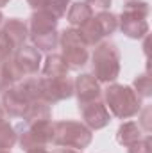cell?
<instances>
[{
    "mask_svg": "<svg viewBox=\"0 0 152 153\" xmlns=\"http://www.w3.org/2000/svg\"><path fill=\"white\" fill-rule=\"evenodd\" d=\"M59 45H61V55L66 61L70 70H79L88 64L90 61V52L88 45L79 36L77 29H65L59 34Z\"/></svg>",
    "mask_w": 152,
    "mask_h": 153,
    "instance_id": "cell-6",
    "label": "cell"
},
{
    "mask_svg": "<svg viewBox=\"0 0 152 153\" xmlns=\"http://www.w3.org/2000/svg\"><path fill=\"white\" fill-rule=\"evenodd\" d=\"M93 76L100 84H113L120 75V52L111 41H100L91 55Z\"/></svg>",
    "mask_w": 152,
    "mask_h": 153,
    "instance_id": "cell-3",
    "label": "cell"
},
{
    "mask_svg": "<svg viewBox=\"0 0 152 153\" xmlns=\"http://www.w3.org/2000/svg\"><path fill=\"white\" fill-rule=\"evenodd\" d=\"M149 4L145 0H127L118 18L120 30L131 39H143L149 34Z\"/></svg>",
    "mask_w": 152,
    "mask_h": 153,
    "instance_id": "cell-4",
    "label": "cell"
},
{
    "mask_svg": "<svg viewBox=\"0 0 152 153\" xmlns=\"http://www.w3.org/2000/svg\"><path fill=\"white\" fill-rule=\"evenodd\" d=\"M93 11L95 9H99V11H108L109 7H111V2L113 0H84Z\"/></svg>",
    "mask_w": 152,
    "mask_h": 153,
    "instance_id": "cell-26",
    "label": "cell"
},
{
    "mask_svg": "<svg viewBox=\"0 0 152 153\" xmlns=\"http://www.w3.org/2000/svg\"><path fill=\"white\" fill-rule=\"evenodd\" d=\"M141 98H149L152 96V80L149 73H143V75H138L134 78V82H132V85H131Z\"/></svg>",
    "mask_w": 152,
    "mask_h": 153,
    "instance_id": "cell-22",
    "label": "cell"
},
{
    "mask_svg": "<svg viewBox=\"0 0 152 153\" xmlns=\"http://www.w3.org/2000/svg\"><path fill=\"white\" fill-rule=\"evenodd\" d=\"M18 134V143L20 148L29 152V150H36V148H47L52 143V135H54V123L48 121H38V123H31V125H22Z\"/></svg>",
    "mask_w": 152,
    "mask_h": 153,
    "instance_id": "cell-7",
    "label": "cell"
},
{
    "mask_svg": "<svg viewBox=\"0 0 152 153\" xmlns=\"http://www.w3.org/2000/svg\"><path fill=\"white\" fill-rule=\"evenodd\" d=\"M70 68L66 64V61L63 59L61 53H50L47 55L45 62H43V68H41V73L43 76H65L68 75Z\"/></svg>",
    "mask_w": 152,
    "mask_h": 153,
    "instance_id": "cell-17",
    "label": "cell"
},
{
    "mask_svg": "<svg viewBox=\"0 0 152 153\" xmlns=\"http://www.w3.org/2000/svg\"><path fill=\"white\" fill-rule=\"evenodd\" d=\"M41 100L47 103H57L74 96V80L65 76H39Z\"/></svg>",
    "mask_w": 152,
    "mask_h": 153,
    "instance_id": "cell-8",
    "label": "cell"
},
{
    "mask_svg": "<svg viewBox=\"0 0 152 153\" xmlns=\"http://www.w3.org/2000/svg\"><path fill=\"white\" fill-rule=\"evenodd\" d=\"M77 32H79V36L82 38V41L88 46H91V45L97 46L102 39L106 38L104 30H102V27H100V23H99V20L95 16H91L86 23H82L81 27H77Z\"/></svg>",
    "mask_w": 152,
    "mask_h": 153,
    "instance_id": "cell-14",
    "label": "cell"
},
{
    "mask_svg": "<svg viewBox=\"0 0 152 153\" xmlns=\"http://www.w3.org/2000/svg\"><path fill=\"white\" fill-rule=\"evenodd\" d=\"M104 103L109 114L118 119H129L140 114L141 111V96L131 87L123 84H109L104 91Z\"/></svg>",
    "mask_w": 152,
    "mask_h": 153,
    "instance_id": "cell-1",
    "label": "cell"
},
{
    "mask_svg": "<svg viewBox=\"0 0 152 153\" xmlns=\"http://www.w3.org/2000/svg\"><path fill=\"white\" fill-rule=\"evenodd\" d=\"M23 117V123L25 125H31V123H38V121H48L52 117V111H50V103L43 102V100H36L32 102L25 114L22 116Z\"/></svg>",
    "mask_w": 152,
    "mask_h": 153,
    "instance_id": "cell-16",
    "label": "cell"
},
{
    "mask_svg": "<svg viewBox=\"0 0 152 153\" xmlns=\"http://www.w3.org/2000/svg\"><path fill=\"white\" fill-rule=\"evenodd\" d=\"M0 153H11L9 150H0Z\"/></svg>",
    "mask_w": 152,
    "mask_h": 153,
    "instance_id": "cell-33",
    "label": "cell"
},
{
    "mask_svg": "<svg viewBox=\"0 0 152 153\" xmlns=\"http://www.w3.org/2000/svg\"><path fill=\"white\" fill-rule=\"evenodd\" d=\"M140 112H141V111H140ZM149 116H150V107H145V109H143V112H141V121L138 123L145 132H150V130H152L150 117H149Z\"/></svg>",
    "mask_w": 152,
    "mask_h": 153,
    "instance_id": "cell-27",
    "label": "cell"
},
{
    "mask_svg": "<svg viewBox=\"0 0 152 153\" xmlns=\"http://www.w3.org/2000/svg\"><path fill=\"white\" fill-rule=\"evenodd\" d=\"M18 143V134L5 119L0 121V150H11Z\"/></svg>",
    "mask_w": 152,
    "mask_h": 153,
    "instance_id": "cell-20",
    "label": "cell"
},
{
    "mask_svg": "<svg viewBox=\"0 0 152 153\" xmlns=\"http://www.w3.org/2000/svg\"><path fill=\"white\" fill-rule=\"evenodd\" d=\"M13 62L23 78L36 75L41 66V52L38 48H34L32 45H22L20 48H16L13 55Z\"/></svg>",
    "mask_w": 152,
    "mask_h": 153,
    "instance_id": "cell-9",
    "label": "cell"
},
{
    "mask_svg": "<svg viewBox=\"0 0 152 153\" xmlns=\"http://www.w3.org/2000/svg\"><path fill=\"white\" fill-rule=\"evenodd\" d=\"M31 103L32 102H29L23 96V93L16 87V84H13L9 89H5L2 93V107L5 111V114L13 116V117H22Z\"/></svg>",
    "mask_w": 152,
    "mask_h": 153,
    "instance_id": "cell-12",
    "label": "cell"
},
{
    "mask_svg": "<svg viewBox=\"0 0 152 153\" xmlns=\"http://www.w3.org/2000/svg\"><path fill=\"white\" fill-rule=\"evenodd\" d=\"M27 2L34 11H47L54 14L57 20L66 14V9L70 5V0H27Z\"/></svg>",
    "mask_w": 152,
    "mask_h": 153,
    "instance_id": "cell-18",
    "label": "cell"
},
{
    "mask_svg": "<svg viewBox=\"0 0 152 153\" xmlns=\"http://www.w3.org/2000/svg\"><path fill=\"white\" fill-rule=\"evenodd\" d=\"M57 18L47 11H34L29 18V38L39 52H52L59 45Z\"/></svg>",
    "mask_w": 152,
    "mask_h": 153,
    "instance_id": "cell-2",
    "label": "cell"
},
{
    "mask_svg": "<svg viewBox=\"0 0 152 153\" xmlns=\"http://www.w3.org/2000/svg\"><path fill=\"white\" fill-rule=\"evenodd\" d=\"M79 111L84 119V125L90 130H100V128L108 126L111 121V114L102 100H95V102H90L86 105H81Z\"/></svg>",
    "mask_w": 152,
    "mask_h": 153,
    "instance_id": "cell-10",
    "label": "cell"
},
{
    "mask_svg": "<svg viewBox=\"0 0 152 153\" xmlns=\"http://www.w3.org/2000/svg\"><path fill=\"white\" fill-rule=\"evenodd\" d=\"M127 153H152V139H150V135L141 137V139L136 141L134 144L127 146Z\"/></svg>",
    "mask_w": 152,
    "mask_h": 153,
    "instance_id": "cell-23",
    "label": "cell"
},
{
    "mask_svg": "<svg viewBox=\"0 0 152 153\" xmlns=\"http://www.w3.org/2000/svg\"><path fill=\"white\" fill-rule=\"evenodd\" d=\"M4 117H5V111H4V107L0 103V121H4Z\"/></svg>",
    "mask_w": 152,
    "mask_h": 153,
    "instance_id": "cell-30",
    "label": "cell"
},
{
    "mask_svg": "<svg viewBox=\"0 0 152 153\" xmlns=\"http://www.w3.org/2000/svg\"><path fill=\"white\" fill-rule=\"evenodd\" d=\"M54 153H82V152H79V150H72V148H59V150H56Z\"/></svg>",
    "mask_w": 152,
    "mask_h": 153,
    "instance_id": "cell-28",
    "label": "cell"
},
{
    "mask_svg": "<svg viewBox=\"0 0 152 153\" xmlns=\"http://www.w3.org/2000/svg\"><path fill=\"white\" fill-rule=\"evenodd\" d=\"M14 52H16V48L13 46V43L0 32V62L11 59V57L14 55Z\"/></svg>",
    "mask_w": 152,
    "mask_h": 153,
    "instance_id": "cell-24",
    "label": "cell"
},
{
    "mask_svg": "<svg viewBox=\"0 0 152 153\" xmlns=\"http://www.w3.org/2000/svg\"><path fill=\"white\" fill-rule=\"evenodd\" d=\"M93 16V9L86 2H74L66 13V20L72 27H81Z\"/></svg>",
    "mask_w": 152,
    "mask_h": 153,
    "instance_id": "cell-19",
    "label": "cell"
},
{
    "mask_svg": "<svg viewBox=\"0 0 152 153\" xmlns=\"http://www.w3.org/2000/svg\"><path fill=\"white\" fill-rule=\"evenodd\" d=\"M11 0H0V7H4V5H7Z\"/></svg>",
    "mask_w": 152,
    "mask_h": 153,
    "instance_id": "cell-31",
    "label": "cell"
},
{
    "mask_svg": "<svg viewBox=\"0 0 152 153\" xmlns=\"http://www.w3.org/2000/svg\"><path fill=\"white\" fill-rule=\"evenodd\" d=\"M93 141V130H90L84 123L81 121H72V119H65V121H57L54 123V135H52V143L56 146L61 148H72L82 152L84 148H88Z\"/></svg>",
    "mask_w": 152,
    "mask_h": 153,
    "instance_id": "cell-5",
    "label": "cell"
},
{
    "mask_svg": "<svg viewBox=\"0 0 152 153\" xmlns=\"http://www.w3.org/2000/svg\"><path fill=\"white\" fill-rule=\"evenodd\" d=\"M95 18L99 20V23H100V27H102L106 38L116 32V29H118V18L114 16L113 13H109V11H100Z\"/></svg>",
    "mask_w": 152,
    "mask_h": 153,
    "instance_id": "cell-21",
    "label": "cell"
},
{
    "mask_svg": "<svg viewBox=\"0 0 152 153\" xmlns=\"http://www.w3.org/2000/svg\"><path fill=\"white\" fill-rule=\"evenodd\" d=\"M4 23V14H2V11H0V25Z\"/></svg>",
    "mask_w": 152,
    "mask_h": 153,
    "instance_id": "cell-32",
    "label": "cell"
},
{
    "mask_svg": "<svg viewBox=\"0 0 152 153\" xmlns=\"http://www.w3.org/2000/svg\"><path fill=\"white\" fill-rule=\"evenodd\" d=\"M141 137H143L141 135V126L136 121H125L116 130V141H118V144H122L125 148L131 146V144H134Z\"/></svg>",
    "mask_w": 152,
    "mask_h": 153,
    "instance_id": "cell-15",
    "label": "cell"
},
{
    "mask_svg": "<svg viewBox=\"0 0 152 153\" xmlns=\"http://www.w3.org/2000/svg\"><path fill=\"white\" fill-rule=\"evenodd\" d=\"M74 94L77 96L79 107L86 105L90 102L100 100L102 96V89H100V82L91 75V73H82L74 80Z\"/></svg>",
    "mask_w": 152,
    "mask_h": 153,
    "instance_id": "cell-11",
    "label": "cell"
},
{
    "mask_svg": "<svg viewBox=\"0 0 152 153\" xmlns=\"http://www.w3.org/2000/svg\"><path fill=\"white\" fill-rule=\"evenodd\" d=\"M27 153H48L45 148H36V150H29Z\"/></svg>",
    "mask_w": 152,
    "mask_h": 153,
    "instance_id": "cell-29",
    "label": "cell"
},
{
    "mask_svg": "<svg viewBox=\"0 0 152 153\" xmlns=\"http://www.w3.org/2000/svg\"><path fill=\"white\" fill-rule=\"evenodd\" d=\"M0 32L13 43L14 48H20L22 45H25V39L29 38V27L23 20L20 18H9L4 22Z\"/></svg>",
    "mask_w": 152,
    "mask_h": 153,
    "instance_id": "cell-13",
    "label": "cell"
},
{
    "mask_svg": "<svg viewBox=\"0 0 152 153\" xmlns=\"http://www.w3.org/2000/svg\"><path fill=\"white\" fill-rule=\"evenodd\" d=\"M13 84H14V82L11 80V76H9V73H7L4 62H0V93H4L5 89H9Z\"/></svg>",
    "mask_w": 152,
    "mask_h": 153,
    "instance_id": "cell-25",
    "label": "cell"
}]
</instances>
